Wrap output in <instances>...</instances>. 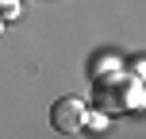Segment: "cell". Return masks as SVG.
Wrapping results in <instances>:
<instances>
[{
    "instance_id": "3957f363",
    "label": "cell",
    "mask_w": 146,
    "mask_h": 139,
    "mask_svg": "<svg viewBox=\"0 0 146 139\" xmlns=\"http://www.w3.org/2000/svg\"><path fill=\"white\" fill-rule=\"evenodd\" d=\"M127 66H131V70H127L131 77H139V81H142V73H146V70H142V54H135V58L127 62Z\"/></svg>"
},
{
    "instance_id": "277c9868",
    "label": "cell",
    "mask_w": 146,
    "mask_h": 139,
    "mask_svg": "<svg viewBox=\"0 0 146 139\" xmlns=\"http://www.w3.org/2000/svg\"><path fill=\"white\" fill-rule=\"evenodd\" d=\"M0 35H4V19H0Z\"/></svg>"
},
{
    "instance_id": "6da1fadb",
    "label": "cell",
    "mask_w": 146,
    "mask_h": 139,
    "mask_svg": "<svg viewBox=\"0 0 146 139\" xmlns=\"http://www.w3.org/2000/svg\"><path fill=\"white\" fill-rule=\"evenodd\" d=\"M92 108L100 112H139L142 108V81L123 73V66L104 73V77H92Z\"/></svg>"
},
{
    "instance_id": "7a4b0ae2",
    "label": "cell",
    "mask_w": 146,
    "mask_h": 139,
    "mask_svg": "<svg viewBox=\"0 0 146 139\" xmlns=\"http://www.w3.org/2000/svg\"><path fill=\"white\" fill-rule=\"evenodd\" d=\"M85 112H88L85 97L66 93V97H58V101L50 104V128H54V132H62V135H73V132H81Z\"/></svg>"
}]
</instances>
